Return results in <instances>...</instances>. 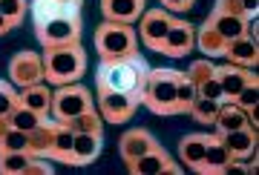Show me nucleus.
I'll return each mask as SVG.
<instances>
[{
    "label": "nucleus",
    "instance_id": "1",
    "mask_svg": "<svg viewBox=\"0 0 259 175\" xmlns=\"http://www.w3.org/2000/svg\"><path fill=\"white\" fill-rule=\"evenodd\" d=\"M29 15L40 46L81 43L83 0H29Z\"/></svg>",
    "mask_w": 259,
    "mask_h": 175
},
{
    "label": "nucleus",
    "instance_id": "2",
    "mask_svg": "<svg viewBox=\"0 0 259 175\" xmlns=\"http://www.w3.org/2000/svg\"><path fill=\"white\" fill-rule=\"evenodd\" d=\"M147 75H150V64L139 52L124 57H107V61H98V66H95V92L98 95L121 92L141 101Z\"/></svg>",
    "mask_w": 259,
    "mask_h": 175
},
{
    "label": "nucleus",
    "instance_id": "3",
    "mask_svg": "<svg viewBox=\"0 0 259 175\" xmlns=\"http://www.w3.org/2000/svg\"><path fill=\"white\" fill-rule=\"evenodd\" d=\"M44 81L49 86L81 81L87 72V49L81 43H61V46H44Z\"/></svg>",
    "mask_w": 259,
    "mask_h": 175
},
{
    "label": "nucleus",
    "instance_id": "4",
    "mask_svg": "<svg viewBox=\"0 0 259 175\" xmlns=\"http://www.w3.org/2000/svg\"><path fill=\"white\" fill-rule=\"evenodd\" d=\"M95 52L101 61L107 57H124L139 52V32L133 23H115V20H104L95 29Z\"/></svg>",
    "mask_w": 259,
    "mask_h": 175
},
{
    "label": "nucleus",
    "instance_id": "5",
    "mask_svg": "<svg viewBox=\"0 0 259 175\" xmlns=\"http://www.w3.org/2000/svg\"><path fill=\"white\" fill-rule=\"evenodd\" d=\"M176 75H179V69H153L150 66L147 83H144V92H141V103L153 115H176L173 112V103H176Z\"/></svg>",
    "mask_w": 259,
    "mask_h": 175
},
{
    "label": "nucleus",
    "instance_id": "6",
    "mask_svg": "<svg viewBox=\"0 0 259 175\" xmlns=\"http://www.w3.org/2000/svg\"><path fill=\"white\" fill-rule=\"evenodd\" d=\"M87 109H93V92L81 81L64 83V86H55L52 89V109H49V115L55 121L69 124L72 118H78Z\"/></svg>",
    "mask_w": 259,
    "mask_h": 175
},
{
    "label": "nucleus",
    "instance_id": "7",
    "mask_svg": "<svg viewBox=\"0 0 259 175\" xmlns=\"http://www.w3.org/2000/svg\"><path fill=\"white\" fill-rule=\"evenodd\" d=\"M170 23H173V15L164 12L161 6L158 9H144L139 20V37L141 43L153 52H161V43H164L167 32H170Z\"/></svg>",
    "mask_w": 259,
    "mask_h": 175
},
{
    "label": "nucleus",
    "instance_id": "8",
    "mask_svg": "<svg viewBox=\"0 0 259 175\" xmlns=\"http://www.w3.org/2000/svg\"><path fill=\"white\" fill-rule=\"evenodd\" d=\"M127 169L133 175H179L182 172V166L170 158V152H167L161 144H156L153 149H147L144 155L133 158V161H127Z\"/></svg>",
    "mask_w": 259,
    "mask_h": 175
},
{
    "label": "nucleus",
    "instance_id": "9",
    "mask_svg": "<svg viewBox=\"0 0 259 175\" xmlns=\"http://www.w3.org/2000/svg\"><path fill=\"white\" fill-rule=\"evenodd\" d=\"M9 78L12 83L23 89V86H32V83L44 81V57L26 49V52H18V55L9 61Z\"/></svg>",
    "mask_w": 259,
    "mask_h": 175
},
{
    "label": "nucleus",
    "instance_id": "10",
    "mask_svg": "<svg viewBox=\"0 0 259 175\" xmlns=\"http://www.w3.org/2000/svg\"><path fill=\"white\" fill-rule=\"evenodd\" d=\"M139 103L133 95H121V92H107V95H98V115H101L107 124H127L136 109H139Z\"/></svg>",
    "mask_w": 259,
    "mask_h": 175
},
{
    "label": "nucleus",
    "instance_id": "11",
    "mask_svg": "<svg viewBox=\"0 0 259 175\" xmlns=\"http://www.w3.org/2000/svg\"><path fill=\"white\" fill-rule=\"evenodd\" d=\"M193 46H196V29H193V23H187V20H182V18H173L170 32H167L164 43H161V55H167V57H185Z\"/></svg>",
    "mask_w": 259,
    "mask_h": 175
},
{
    "label": "nucleus",
    "instance_id": "12",
    "mask_svg": "<svg viewBox=\"0 0 259 175\" xmlns=\"http://www.w3.org/2000/svg\"><path fill=\"white\" fill-rule=\"evenodd\" d=\"M156 144H158V141L153 138V132H150V129H141V127L127 129V132L118 138V155H121V161H133V158L144 155L147 149H153Z\"/></svg>",
    "mask_w": 259,
    "mask_h": 175
},
{
    "label": "nucleus",
    "instance_id": "13",
    "mask_svg": "<svg viewBox=\"0 0 259 175\" xmlns=\"http://www.w3.org/2000/svg\"><path fill=\"white\" fill-rule=\"evenodd\" d=\"M222 57H228V64H236V66H242V69H256L259 43L250 40V37H245V35H239V37H233V40H228Z\"/></svg>",
    "mask_w": 259,
    "mask_h": 175
},
{
    "label": "nucleus",
    "instance_id": "14",
    "mask_svg": "<svg viewBox=\"0 0 259 175\" xmlns=\"http://www.w3.org/2000/svg\"><path fill=\"white\" fill-rule=\"evenodd\" d=\"M104 149V135H93V132H75L72 141V164L69 166H87L101 155Z\"/></svg>",
    "mask_w": 259,
    "mask_h": 175
},
{
    "label": "nucleus",
    "instance_id": "15",
    "mask_svg": "<svg viewBox=\"0 0 259 175\" xmlns=\"http://www.w3.org/2000/svg\"><path fill=\"white\" fill-rule=\"evenodd\" d=\"M101 12L115 23H139L144 15V0H101Z\"/></svg>",
    "mask_w": 259,
    "mask_h": 175
},
{
    "label": "nucleus",
    "instance_id": "16",
    "mask_svg": "<svg viewBox=\"0 0 259 175\" xmlns=\"http://www.w3.org/2000/svg\"><path fill=\"white\" fill-rule=\"evenodd\" d=\"M228 161H231V155H228L222 138H219V135H207L204 158H202V164L196 166L193 172H199V175H222V169H225Z\"/></svg>",
    "mask_w": 259,
    "mask_h": 175
},
{
    "label": "nucleus",
    "instance_id": "17",
    "mask_svg": "<svg viewBox=\"0 0 259 175\" xmlns=\"http://www.w3.org/2000/svg\"><path fill=\"white\" fill-rule=\"evenodd\" d=\"M55 129H58V121L52 118V115L40 121V124L29 132V155L32 158H49L52 141H55Z\"/></svg>",
    "mask_w": 259,
    "mask_h": 175
},
{
    "label": "nucleus",
    "instance_id": "18",
    "mask_svg": "<svg viewBox=\"0 0 259 175\" xmlns=\"http://www.w3.org/2000/svg\"><path fill=\"white\" fill-rule=\"evenodd\" d=\"M225 144V149H228V155L231 158H239V161H245V158L256 149V132L248 127L242 129H231V132H225V135H219Z\"/></svg>",
    "mask_w": 259,
    "mask_h": 175
},
{
    "label": "nucleus",
    "instance_id": "19",
    "mask_svg": "<svg viewBox=\"0 0 259 175\" xmlns=\"http://www.w3.org/2000/svg\"><path fill=\"white\" fill-rule=\"evenodd\" d=\"M18 98H20L23 106H29V109H35L37 115L49 118V109H52V89H47V83L44 81L18 89Z\"/></svg>",
    "mask_w": 259,
    "mask_h": 175
},
{
    "label": "nucleus",
    "instance_id": "20",
    "mask_svg": "<svg viewBox=\"0 0 259 175\" xmlns=\"http://www.w3.org/2000/svg\"><path fill=\"white\" fill-rule=\"evenodd\" d=\"M248 124V112L242 109L239 103H233L225 98L219 103V115L213 121V127H216V135H225V132H231V129H242Z\"/></svg>",
    "mask_w": 259,
    "mask_h": 175
},
{
    "label": "nucleus",
    "instance_id": "21",
    "mask_svg": "<svg viewBox=\"0 0 259 175\" xmlns=\"http://www.w3.org/2000/svg\"><path fill=\"white\" fill-rule=\"evenodd\" d=\"M204 149H207V135H202V132L185 135V138H179V161L187 169H196V166L202 164Z\"/></svg>",
    "mask_w": 259,
    "mask_h": 175
},
{
    "label": "nucleus",
    "instance_id": "22",
    "mask_svg": "<svg viewBox=\"0 0 259 175\" xmlns=\"http://www.w3.org/2000/svg\"><path fill=\"white\" fill-rule=\"evenodd\" d=\"M250 72H253V69H242V66H236V64L216 66V78H219V86H222L225 98H233V95L239 92L242 86L248 83Z\"/></svg>",
    "mask_w": 259,
    "mask_h": 175
},
{
    "label": "nucleus",
    "instance_id": "23",
    "mask_svg": "<svg viewBox=\"0 0 259 175\" xmlns=\"http://www.w3.org/2000/svg\"><path fill=\"white\" fill-rule=\"evenodd\" d=\"M196 46L204 52V57H222L225 55V46H228V40H225L216 29L204 20L202 26L196 29Z\"/></svg>",
    "mask_w": 259,
    "mask_h": 175
},
{
    "label": "nucleus",
    "instance_id": "24",
    "mask_svg": "<svg viewBox=\"0 0 259 175\" xmlns=\"http://www.w3.org/2000/svg\"><path fill=\"white\" fill-rule=\"evenodd\" d=\"M72 141H75V132L69 129V124L58 121V129H55V141H52V152H49V161H61V164H72Z\"/></svg>",
    "mask_w": 259,
    "mask_h": 175
},
{
    "label": "nucleus",
    "instance_id": "25",
    "mask_svg": "<svg viewBox=\"0 0 259 175\" xmlns=\"http://www.w3.org/2000/svg\"><path fill=\"white\" fill-rule=\"evenodd\" d=\"M196 98H199V92H196V83L190 81L185 72H179L176 75V103H173V112H176V115H187Z\"/></svg>",
    "mask_w": 259,
    "mask_h": 175
},
{
    "label": "nucleus",
    "instance_id": "26",
    "mask_svg": "<svg viewBox=\"0 0 259 175\" xmlns=\"http://www.w3.org/2000/svg\"><path fill=\"white\" fill-rule=\"evenodd\" d=\"M207 23H210L225 40H233V37L245 35V18H236V15H219V12H210Z\"/></svg>",
    "mask_w": 259,
    "mask_h": 175
},
{
    "label": "nucleus",
    "instance_id": "27",
    "mask_svg": "<svg viewBox=\"0 0 259 175\" xmlns=\"http://www.w3.org/2000/svg\"><path fill=\"white\" fill-rule=\"evenodd\" d=\"M219 103L222 101H213V98H202V95H199L187 115H193L202 127H213V121H216V115H219Z\"/></svg>",
    "mask_w": 259,
    "mask_h": 175
},
{
    "label": "nucleus",
    "instance_id": "28",
    "mask_svg": "<svg viewBox=\"0 0 259 175\" xmlns=\"http://www.w3.org/2000/svg\"><path fill=\"white\" fill-rule=\"evenodd\" d=\"M69 129L72 132H93V135H104V118L98 115V109H87V112H81L78 118H72L69 121Z\"/></svg>",
    "mask_w": 259,
    "mask_h": 175
},
{
    "label": "nucleus",
    "instance_id": "29",
    "mask_svg": "<svg viewBox=\"0 0 259 175\" xmlns=\"http://www.w3.org/2000/svg\"><path fill=\"white\" fill-rule=\"evenodd\" d=\"M40 121H44V115H37L35 109L23 106L20 101H18V106L9 112V124H12L15 129H23V132H32V129H35Z\"/></svg>",
    "mask_w": 259,
    "mask_h": 175
},
{
    "label": "nucleus",
    "instance_id": "30",
    "mask_svg": "<svg viewBox=\"0 0 259 175\" xmlns=\"http://www.w3.org/2000/svg\"><path fill=\"white\" fill-rule=\"evenodd\" d=\"M32 155L29 152H3L0 149V175H23Z\"/></svg>",
    "mask_w": 259,
    "mask_h": 175
},
{
    "label": "nucleus",
    "instance_id": "31",
    "mask_svg": "<svg viewBox=\"0 0 259 175\" xmlns=\"http://www.w3.org/2000/svg\"><path fill=\"white\" fill-rule=\"evenodd\" d=\"M228 101L239 103L242 109H253V106L259 103V78H256V72H250L248 83H245V86H242L233 98H228Z\"/></svg>",
    "mask_w": 259,
    "mask_h": 175
},
{
    "label": "nucleus",
    "instance_id": "32",
    "mask_svg": "<svg viewBox=\"0 0 259 175\" xmlns=\"http://www.w3.org/2000/svg\"><path fill=\"white\" fill-rule=\"evenodd\" d=\"M0 15L12 23V29H18L29 15V0H0Z\"/></svg>",
    "mask_w": 259,
    "mask_h": 175
},
{
    "label": "nucleus",
    "instance_id": "33",
    "mask_svg": "<svg viewBox=\"0 0 259 175\" xmlns=\"http://www.w3.org/2000/svg\"><path fill=\"white\" fill-rule=\"evenodd\" d=\"M0 149H3V152H29V132L9 127V132L0 141Z\"/></svg>",
    "mask_w": 259,
    "mask_h": 175
},
{
    "label": "nucleus",
    "instance_id": "34",
    "mask_svg": "<svg viewBox=\"0 0 259 175\" xmlns=\"http://www.w3.org/2000/svg\"><path fill=\"white\" fill-rule=\"evenodd\" d=\"M18 101H20L18 98V86H15L12 81H3V78H0V115L9 118V112L18 106Z\"/></svg>",
    "mask_w": 259,
    "mask_h": 175
},
{
    "label": "nucleus",
    "instance_id": "35",
    "mask_svg": "<svg viewBox=\"0 0 259 175\" xmlns=\"http://www.w3.org/2000/svg\"><path fill=\"white\" fill-rule=\"evenodd\" d=\"M185 75L196 83V86H199L202 81H207V78H213V75H216V64H210L207 57H204V61H193V64H190V69H187Z\"/></svg>",
    "mask_w": 259,
    "mask_h": 175
},
{
    "label": "nucleus",
    "instance_id": "36",
    "mask_svg": "<svg viewBox=\"0 0 259 175\" xmlns=\"http://www.w3.org/2000/svg\"><path fill=\"white\" fill-rule=\"evenodd\" d=\"M196 92L202 95V98H213V101H225L222 95V86H219V78L213 75V78H207V81H202L199 86H196Z\"/></svg>",
    "mask_w": 259,
    "mask_h": 175
},
{
    "label": "nucleus",
    "instance_id": "37",
    "mask_svg": "<svg viewBox=\"0 0 259 175\" xmlns=\"http://www.w3.org/2000/svg\"><path fill=\"white\" fill-rule=\"evenodd\" d=\"M213 12H219V15H236V18H245V15H242V3H239V0H216V3H213Z\"/></svg>",
    "mask_w": 259,
    "mask_h": 175
},
{
    "label": "nucleus",
    "instance_id": "38",
    "mask_svg": "<svg viewBox=\"0 0 259 175\" xmlns=\"http://www.w3.org/2000/svg\"><path fill=\"white\" fill-rule=\"evenodd\" d=\"M23 175H52V164H49V158H32Z\"/></svg>",
    "mask_w": 259,
    "mask_h": 175
},
{
    "label": "nucleus",
    "instance_id": "39",
    "mask_svg": "<svg viewBox=\"0 0 259 175\" xmlns=\"http://www.w3.org/2000/svg\"><path fill=\"white\" fill-rule=\"evenodd\" d=\"M196 6V0H161V9L164 12H190Z\"/></svg>",
    "mask_w": 259,
    "mask_h": 175
},
{
    "label": "nucleus",
    "instance_id": "40",
    "mask_svg": "<svg viewBox=\"0 0 259 175\" xmlns=\"http://www.w3.org/2000/svg\"><path fill=\"white\" fill-rule=\"evenodd\" d=\"M239 3H242V15H245V18H256L259 0H239Z\"/></svg>",
    "mask_w": 259,
    "mask_h": 175
},
{
    "label": "nucleus",
    "instance_id": "41",
    "mask_svg": "<svg viewBox=\"0 0 259 175\" xmlns=\"http://www.w3.org/2000/svg\"><path fill=\"white\" fill-rule=\"evenodd\" d=\"M245 37H250V40H256V37H259V23H256V18H245Z\"/></svg>",
    "mask_w": 259,
    "mask_h": 175
},
{
    "label": "nucleus",
    "instance_id": "42",
    "mask_svg": "<svg viewBox=\"0 0 259 175\" xmlns=\"http://www.w3.org/2000/svg\"><path fill=\"white\" fill-rule=\"evenodd\" d=\"M9 118H6V115H0V141H3V135H6V132H9Z\"/></svg>",
    "mask_w": 259,
    "mask_h": 175
},
{
    "label": "nucleus",
    "instance_id": "43",
    "mask_svg": "<svg viewBox=\"0 0 259 175\" xmlns=\"http://www.w3.org/2000/svg\"><path fill=\"white\" fill-rule=\"evenodd\" d=\"M9 32H12V23H9L6 18H3V15H0V37H3V35H9Z\"/></svg>",
    "mask_w": 259,
    "mask_h": 175
}]
</instances>
